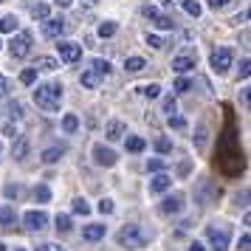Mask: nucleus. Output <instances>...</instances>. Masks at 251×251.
Masks as SVG:
<instances>
[{"label": "nucleus", "instance_id": "54", "mask_svg": "<svg viewBox=\"0 0 251 251\" xmlns=\"http://www.w3.org/2000/svg\"><path fill=\"white\" fill-rule=\"evenodd\" d=\"M85 3H88V6H96V3H99V0H85Z\"/></svg>", "mask_w": 251, "mask_h": 251}, {"label": "nucleus", "instance_id": "40", "mask_svg": "<svg viewBox=\"0 0 251 251\" xmlns=\"http://www.w3.org/2000/svg\"><path fill=\"white\" fill-rule=\"evenodd\" d=\"M96 209H99L102 215H110V212H113V201H110V198H102V201H99V206H96Z\"/></svg>", "mask_w": 251, "mask_h": 251}, {"label": "nucleus", "instance_id": "6", "mask_svg": "<svg viewBox=\"0 0 251 251\" xmlns=\"http://www.w3.org/2000/svg\"><path fill=\"white\" fill-rule=\"evenodd\" d=\"M231 59H234L231 48H217V51H212V57H209V65H212L215 74H226L231 68Z\"/></svg>", "mask_w": 251, "mask_h": 251}, {"label": "nucleus", "instance_id": "28", "mask_svg": "<svg viewBox=\"0 0 251 251\" xmlns=\"http://www.w3.org/2000/svg\"><path fill=\"white\" fill-rule=\"evenodd\" d=\"M62 130H65V133H76V130H79V119L74 113L62 116Z\"/></svg>", "mask_w": 251, "mask_h": 251}, {"label": "nucleus", "instance_id": "15", "mask_svg": "<svg viewBox=\"0 0 251 251\" xmlns=\"http://www.w3.org/2000/svg\"><path fill=\"white\" fill-rule=\"evenodd\" d=\"M104 136H107V141H119V138L127 136V125L125 122H119V119H110L107 127H104Z\"/></svg>", "mask_w": 251, "mask_h": 251}, {"label": "nucleus", "instance_id": "11", "mask_svg": "<svg viewBox=\"0 0 251 251\" xmlns=\"http://www.w3.org/2000/svg\"><path fill=\"white\" fill-rule=\"evenodd\" d=\"M57 51L59 59H65V62H79L82 59V46L71 43V40H57Z\"/></svg>", "mask_w": 251, "mask_h": 251}, {"label": "nucleus", "instance_id": "48", "mask_svg": "<svg viewBox=\"0 0 251 251\" xmlns=\"http://www.w3.org/2000/svg\"><path fill=\"white\" fill-rule=\"evenodd\" d=\"M3 136H17V127H14V122H9V125H3Z\"/></svg>", "mask_w": 251, "mask_h": 251}, {"label": "nucleus", "instance_id": "13", "mask_svg": "<svg viewBox=\"0 0 251 251\" xmlns=\"http://www.w3.org/2000/svg\"><path fill=\"white\" fill-rule=\"evenodd\" d=\"M28 152H31V141H28V136H14V144H12V158L23 164V161L28 158Z\"/></svg>", "mask_w": 251, "mask_h": 251}, {"label": "nucleus", "instance_id": "38", "mask_svg": "<svg viewBox=\"0 0 251 251\" xmlns=\"http://www.w3.org/2000/svg\"><path fill=\"white\" fill-rule=\"evenodd\" d=\"M155 150L161 155H167V152H172V141L170 138H155Z\"/></svg>", "mask_w": 251, "mask_h": 251}, {"label": "nucleus", "instance_id": "57", "mask_svg": "<svg viewBox=\"0 0 251 251\" xmlns=\"http://www.w3.org/2000/svg\"><path fill=\"white\" fill-rule=\"evenodd\" d=\"M0 152H3V144H0Z\"/></svg>", "mask_w": 251, "mask_h": 251}, {"label": "nucleus", "instance_id": "53", "mask_svg": "<svg viewBox=\"0 0 251 251\" xmlns=\"http://www.w3.org/2000/svg\"><path fill=\"white\" fill-rule=\"evenodd\" d=\"M54 3H57V6H62V9H68V6L74 3V0H54Z\"/></svg>", "mask_w": 251, "mask_h": 251}, {"label": "nucleus", "instance_id": "23", "mask_svg": "<svg viewBox=\"0 0 251 251\" xmlns=\"http://www.w3.org/2000/svg\"><path fill=\"white\" fill-rule=\"evenodd\" d=\"M3 195H6L9 201H20V198H23V186H20V183H6V186H3Z\"/></svg>", "mask_w": 251, "mask_h": 251}, {"label": "nucleus", "instance_id": "34", "mask_svg": "<svg viewBox=\"0 0 251 251\" xmlns=\"http://www.w3.org/2000/svg\"><path fill=\"white\" fill-rule=\"evenodd\" d=\"M74 215H91V206H88L85 198H76L74 201Z\"/></svg>", "mask_w": 251, "mask_h": 251}, {"label": "nucleus", "instance_id": "33", "mask_svg": "<svg viewBox=\"0 0 251 251\" xmlns=\"http://www.w3.org/2000/svg\"><path fill=\"white\" fill-rule=\"evenodd\" d=\"M91 68L96 71V74L107 76V74H110V62H107V59H93V62H91Z\"/></svg>", "mask_w": 251, "mask_h": 251}, {"label": "nucleus", "instance_id": "59", "mask_svg": "<svg viewBox=\"0 0 251 251\" xmlns=\"http://www.w3.org/2000/svg\"><path fill=\"white\" fill-rule=\"evenodd\" d=\"M0 48H3V43H0Z\"/></svg>", "mask_w": 251, "mask_h": 251}, {"label": "nucleus", "instance_id": "50", "mask_svg": "<svg viewBox=\"0 0 251 251\" xmlns=\"http://www.w3.org/2000/svg\"><path fill=\"white\" fill-rule=\"evenodd\" d=\"M6 91H9V79L0 74V96H6Z\"/></svg>", "mask_w": 251, "mask_h": 251}, {"label": "nucleus", "instance_id": "26", "mask_svg": "<svg viewBox=\"0 0 251 251\" xmlns=\"http://www.w3.org/2000/svg\"><path fill=\"white\" fill-rule=\"evenodd\" d=\"M34 201L37 203H48L51 201V189H48L46 183H37L34 186Z\"/></svg>", "mask_w": 251, "mask_h": 251}, {"label": "nucleus", "instance_id": "14", "mask_svg": "<svg viewBox=\"0 0 251 251\" xmlns=\"http://www.w3.org/2000/svg\"><path fill=\"white\" fill-rule=\"evenodd\" d=\"M172 189V178L167 175V172H158L152 181H150V195H164Z\"/></svg>", "mask_w": 251, "mask_h": 251}, {"label": "nucleus", "instance_id": "20", "mask_svg": "<svg viewBox=\"0 0 251 251\" xmlns=\"http://www.w3.org/2000/svg\"><path fill=\"white\" fill-rule=\"evenodd\" d=\"M125 147L130 150V152H144L147 141H144L141 136H125Z\"/></svg>", "mask_w": 251, "mask_h": 251}, {"label": "nucleus", "instance_id": "31", "mask_svg": "<svg viewBox=\"0 0 251 251\" xmlns=\"http://www.w3.org/2000/svg\"><path fill=\"white\" fill-rule=\"evenodd\" d=\"M138 91L144 93L147 99H158V96H161V85H155V82H150V85H141Z\"/></svg>", "mask_w": 251, "mask_h": 251}, {"label": "nucleus", "instance_id": "36", "mask_svg": "<svg viewBox=\"0 0 251 251\" xmlns=\"http://www.w3.org/2000/svg\"><path fill=\"white\" fill-rule=\"evenodd\" d=\"M116 34V23L113 20H104L102 25H99V37H113Z\"/></svg>", "mask_w": 251, "mask_h": 251}, {"label": "nucleus", "instance_id": "44", "mask_svg": "<svg viewBox=\"0 0 251 251\" xmlns=\"http://www.w3.org/2000/svg\"><path fill=\"white\" fill-rule=\"evenodd\" d=\"M170 127H175V130H183V127H186V122H183L181 116L172 113V116H170Z\"/></svg>", "mask_w": 251, "mask_h": 251}, {"label": "nucleus", "instance_id": "21", "mask_svg": "<svg viewBox=\"0 0 251 251\" xmlns=\"http://www.w3.org/2000/svg\"><path fill=\"white\" fill-rule=\"evenodd\" d=\"M62 155H65V144H59V147H48L46 152H43V161H46V164H57Z\"/></svg>", "mask_w": 251, "mask_h": 251}, {"label": "nucleus", "instance_id": "41", "mask_svg": "<svg viewBox=\"0 0 251 251\" xmlns=\"http://www.w3.org/2000/svg\"><path fill=\"white\" fill-rule=\"evenodd\" d=\"M164 113H167V116L178 113V104H175V99H172V96H170V99H164Z\"/></svg>", "mask_w": 251, "mask_h": 251}, {"label": "nucleus", "instance_id": "58", "mask_svg": "<svg viewBox=\"0 0 251 251\" xmlns=\"http://www.w3.org/2000/svg\"><path fill=\"white\" fill-rule=\"evenodd\" d=\"M164 3H172V0H164Z\"/></svg>", "mask_w": 251, "mask_h": 251}, {"label": "nucleus", "instance_id": "3", "mask_svg": "<svg viewBox=\"0 0 251 251\" xmlns=\"http://www.w3.org/2000/svg\"><path fill=\"white\" fill-rule=\"evenodd\" d=\"M206 243L212 251H228L231 234H228L226 226H206Z\"/></svg>", "mask_w": 251, "mask_h": 251}, {"label": "nucleus", "instance_id": "56", "mask_svg": "<svg viewBox=\"0 0 251 251\" xmlns=\"http://www.w3.org/2000/svg\"><path fill=\"white\" fill-rule=\"evenodd\" d=\"M14 251H25V249H14Z\"/></svg>", "mask_w": 251, "mask_h": 251}, {"label": "nucleus", "instance_id": "39", "mask_svg": "<svg viewBox=\"0 0 251 251\" xmlns=\"http://www.w3.org/2000/svg\"><path fill=\"white\" fill-rule=\"evenodd\" d=\"M189 88H192V82L186 79V76H178V79H175V91L178 93H186Z\"/></svg>", "mask_w": 251, "mask_h": 251}, {"label": "nucleus", "instance_id": "30", "mask_svg": "<svg viewBox=\"0 0 251 251\" xmlns=\"http://www.w3.org/2000/svg\"><path fill=\"white\" fill-rule=\"evenodd\" d=\"M181 6L189 17H201V3L198 0H181Z\"/></svg>", "mask_w": 251, "mask_h": 251}, {"label": "nucleus", "instance_id": "22", "mask_svg": "<svg viewBox=\"0 0 251 251\" xmlns=\"http://www.w3.org/2000/svg\"><path fill=\"white\" fill-rule=\"evenodd\" d=\"M17 28H20V20H17L14 14H9V17H3V20H0V31H6V34H14Z\"/></svg>", "mask_w": 251, "mask_h": 251}, {"label": "nucleus", "instance_id": "55", "mask_svg": "<svg viewBox=\"0 0 251 251\" xmlns=\"http://www.w3.org/2000/svg\"><path fill=\"white\" fill-rule=\"evenodd\" d=\"M0 251H6V246H3V243H0Z\"/></svg>", "mask_w": 251, "mask_h": 251}, {"label": "nucleus", "instance_id": "12", "mask_svg": "<svg viewBox=\"0 0 251 251\" xmlns=\"http://www.w3.org/2000/svg\"><path fill=\"white\" fill-rule=\"evenodd\" d=\"M93 161L99 164V167H116V152L110 147H104V144H93Z\"/></svg>", "mask_w": 251, "mask_h": 251}, {"label": "nucleus", "instance_id": "27", "mask_svg": "<svg viewBox=\"0 0 251 251\" xmlns=\"http://www.w3.org/2000/svg\"><path fill=\"white\" fill-rule=\"evenodd\" d=\"M0 226H14V209L12 206H0Z\"/></svg>", "mask_w": 251, "mask_h": 251}, {"label": "nucleus", "instance_id": "19", "mask_svg": "<svg viewBox=\"0 0 251 251\" xmlns=\"http://www.w3.org/2000/svg\"><path fill=\"white\" fill-rule=\"evenodd\" d=\"M144 68H147V62H144L141 57H127L125 59V71L127 74H141Z\"/></svg>", "mask_w": 251, "mask_h": 251}, {"label": "nucleus", "instance_id": "46", "mask_svg": "<svg viewBox=\"0 0 251 251\" xmlns=\"http://www.w3.org/2000/svg\"><path fill=\"white\" fill-rule=\"evenodd\" d=\"M37 251H65L59 243H43V246H37Z\"/></svg>", "mask_w": 251, "mask_h": 251}, {"label": "nucleus", "instance_id": "18", "mask_svg": "<svg viewBox=\"0 0 251 251\" xmlns=\"http://www.w3.org/2000/svg\"><path fill=\"white\" fill-rule=\"evenodd\" d=\"M102 79H104V76H102V74H96L93 68H88V71H85V74L79 76V82L85 85V88H96V85H99Z\"/></svg>", "mask_w": 251, "mask_h": 251}, {"label": "nucleus", "instance_id": "29", "mask_svg": "<svg viewBox=\"0 0 251 251\" xmlns=\"http://www.w3.org/2000/svg\"><path fill=\"white\" fill-rule=\"evenodd\" d=\"M6 110H9V116H12V122H20V119H23V104L14 102V99H9Z\"/></svg>", "mask_w": 251, "mask_h": 251}, {"label": "nucleus", "instance_id": "45", "mask_svg": "<svg viewBox=\"0 0 251 251\" xmlns=\"http://www.w3.org/2000/svg\"><path fill=\"white\" fill-rule=\"evenodd\" d=\"M147 46H152V48H164V40H161L158 34H147Z\"/></svg>", "mask_w": 251, "mask_h": 251}, {"label": "nucleus", "instance_id": "35", "mask_svg": "<svg viewBox=\"0 0 251 251\" xmlns=\"http://www.w3.org/2000/svg\"><path fill=\"white\" fill-rule=\"evenodd\" d=\"M147 170L150 172H164V170H167V158H150L147 161Z\"/></svg>", "mask_w": 251, "mask_h": 251}, {"label": "nucleus", "instance_id": "51", "mask_svg": "<svg viewBox=\"0 0 251 251\" xmlns=\"http://www.w3.org/2000/svg\"><path fill=\"white\" fill-rule=\"evenodd\" d=\"M237 203H240V206H249V192L237 195Z\"/></svg>", "mask_w": 251, "mask_h": 251}, {"label": "nucleus", "instance_id": "52", "mask_svg": "<svg viewBox=\"0 0 251 251\" xmlns=\"http://www.w3.org/2000/svg\"><path fill=\"white\" fill-rule=\"evenodd\" d=\"M189 251H206V249L198 243V240H195V243H189Z\"/></svg>", "mask_w": 251, "mask_h": 251}, {"label": "nucleus", "instance_id": "7", "mask_svg": "<svg viewBox=\"0 0 251 251\" xmlns=\"http://www.w3.org/2000/svg\"><path fill=\"white\" fill-rule=\"evenodd\" d=\"M141 12H144V17H147V20H152V25H155V28H161V31H172V28H175V20H172V17H167V14H161L155 6H144Z\"/></svg>", "mask_w": 251, "mask_h": 251}, {"label": "nucleus", "instance_id": "49", "mask_svg": "<svg viewBox=\"0 0 251 251\" xmlns=\"http://www.w3.org/2000/svg\"><path fill=\"white\" fill-rule=\"evenodd\" d=\"M249 246H251V237L243 234V237H240V251H249Z\"/></svg>", "mask_w": 251, "mask_h": 251}, {"label": "nucleus", "instance_id": "32", "mask_svg": "<svg viewBox=\"0 0 251 251\" xmlns=\"http://www.w3.org/2000/svg\"><path fill=\"white\" fill-rule=\"evenodd\" d=\"M31 14H34V20H46V17H51V9L46 3H37V6H31Z\"/></svg>", "mask_w": 251, "mask_h": 251}, {"label": "nucleus", "instance_id": "17", "mask_svg": "<svg viewBox=\"0 0 251 251\" xmlns=\"http://www.w3.org/2000/svg\"><path fill=\"white\" fill-rule=\"evenodd\" d=\"M192 68H195V57H189V54L172 59V71H175V74H189Z\"/></svg>", "mask_w": 251, "mask_h": 251}, {"label": "nucleus", "instance_id": "43", "mask_svg": "<svg viewBox=\"0 0 251 251\" xmlns=\"http://www.w3.org/2000/svg\"><path fill=\"white\" fill-rule=\"evenodd\" d=\"M206 6H209V9H215V12H220V9H226V6H228V0H206Z\"/></svg>", "mask_w": 251, "mask_h": 251}, {"label": "nucleus", "instance_id": "25", "mask_svg": "<svg viewBox=\"0 0 251 251\" xmlns=\"http://www.w3.org/2000/svg\"><path fill=\"white\" fill-rule=\"evenodd\" d=\"M54 223H57L59 234H71V231H74V223H71L68 215H57V220H54Z\"/></svg>", "mask_w": 251, "mask_h": 251}, {"label": "nucleus", "instance_id": "24", "mask_svg": "<svg viewBox=\"0 0 251 251\" xmlns=\"http://www.w3.org/2000/svg\"><path fill=\"white\" fill-rule=\"evenodd\" d=\"M34 68H37V71H57L59 62H57V59H51V57H37Z\"/></svg>", "mask_w": 251, "mask_h": 251}, {"label": "nucleus", "instance_id": "37", "mask_svg": "<svg viewBox=\"0 0 251 251\" xmlns=\"http://www.w3.org/2000/svg\"><path fill=\"white\" fill-rule=\"evenodd\" d=\"M20 82H23V85H34L37 82V68H25L23 74H20Z\"/></svg>", "mask_w": 251, "mask_h": 251}, {"label": "nucleus", "instance_id": "42", "mask_svg": "<svg viewBox=\"0 0 251 251\" xmlns=\"http://www.w3.org/2000/svg\"><path fill=\"white\" fill-rule=\"evenodd\" d=\"M203 144H206V127L201 125L198 127V136H195V147H203Z\"/></svg>", "mask_w": 251, "mask_h": 251}, {"label": "nucleus", "instance_id": "47", "mask_svg": "<svg viewBox=\"0 0 251 251\" xmlns=\"http://www.w3.org/2000/svg\"><path fill=\"white\" fill-rule=\"evenodd\" d=\"M249 65H251L249 59H243V62H240V76H243V79H249V74H251Z\"/></svg>", "mask_w": 251, "mask_h": 251}, {"label": "nucleus", "instance_id": "4", "mask_svg": "<svg viewBox=\"0 0 251 251\" xmlns=\"http://www.w3.org/2000/svg\"><path fill=\"white\" fill-rule=\"evenodd\" d=\"M217 195H220V189L212 181H198V186H195V203L201 209H206V206H212L217 201Z\"/></svg>", "mask_w": 251, "mask_h": 251}, {"label": "nucleus", "instance_id": "9", "mask_svg": "<svg viewBox=\"0 0 251 251\" xmlns=\"http://www.w3.org/2000/svg\"><path fill=\"white\" fill-rule=\"evenodd\" d=\"M65 28H68V25H65L62 17H46V20H43V37H46V40H59V37L65 34Z\"/></svg>", "mask_w": 251, "mask_h": 251}, {"label": "nucleus", "instance_id": "16", "mask_svg": "<svg viewBox=\"0 0 251 251\" xmlns=\"http://www.w3.org/2000/svg\"><path fill=\"white\" fill-rule=\"evenodd\" d=\"M104 231H107V228H104L102 223H88V226L82 228V240H88V243H99V240L104 237Z\"/></svg>", "mask_w": 251, "mask_h": 251}, {"label": "nucleus", "instance_id": "2", "mask_svg": "<svg viewBox=\"0 0 251 251\" xmlns=\"http://www.w3.org/2000/svg\"><path fill=\"white\" fill-rule=\"evenodd\" d=\"M59 102H62V85L57 82H46V85H37L34 88V104L46 113H57Z\"/></svg>", "mask_w": 251, "mask_h": 251}, {"label": "nucleus", "instance_id": "5", "mask_svg": "<svg viewBox=\"0 0 251 251\" xmlns=\"http://www.w3.org/2000/svg\"><path fill=\"white\" fill-rule=\"evenodd\" d=\"M9 54H12L14 59H23V57H28L31 54V34H17L14 31V37H12V43H9Z\"/></svg>", "mask_w": 251, "mask_h": 251}, {"label": "nucleus", "instance_id": "10", "mask_svg": "<svg viewBox=\"0 0 251 251\" xmlns=\"http://www.w3.org/2000/svg\"><path fill=\"white\" fill-rule=\"evenodd\" d=\"M183 201H186V198H183L181 192H172V195H167V198L161 201L158 212L161 215H181L183 212Z\"/></svg>", "mask_w": 251, "mask_h": 251}, {"label": "nucleus", "instance_id": "1", "mask_svg": "<svg viewBox=\"0 0 251 251\" xmlns=\"http://www.w3.org/2000/svg\"><path fill=\"white\" fill-rule=\"evenodd\" d=\"M150 240H152V231L144 228V226H138V223H130V226L119 228V234H116V243H119L122 249H127V251L144 249Z\"/></svg>", "mask_w": 251, "mask_h": 251}, {"label": "nucleus", "instance_id": "8", "mask_svg": "<svg viewBox=\"0 0 251 251\" xmlns=\"http://www.w3.org/2000/svg\"><path fill=\"white\" fill-rule=\"evenodd\" d=\"M23 226L28 231H43V228H48V215L43 209H31V212L23 215Z\"/></svg>", "mask_w": 251, "mask_h": 251}]
</instances>
